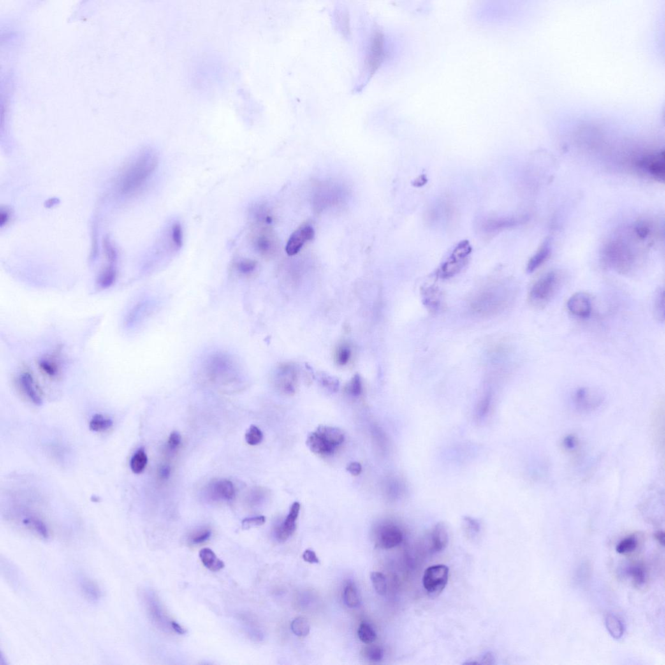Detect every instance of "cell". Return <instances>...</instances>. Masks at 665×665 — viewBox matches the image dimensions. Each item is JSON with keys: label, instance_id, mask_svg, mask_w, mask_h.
<instances>
[{"label": "cell", "instance_id": "obj_33", "mask_svg": "<svg viewBox=\"0 0 665 665\" xmlns=\"http://www.w3.org/2000/svg\"><path fill=\"white\" fill-rule=\"evenodd\" d=\"M629 575L631 576L633 583L636 587H641L645 583L646 572L644 568L641 565H635L630 568Z\"/></svg>", "mask_w": 665, "mask_h": 665}, {"label": "cell", "instance_id": "obj_36", "mask_svg": "<svg viewBox=\"0 0 665 665\" xmlns=\"http://www.w3.org/2000/svg\"><path fill=\"white\" fill-rule=\"evenodd\" d=\"M637 545V539L634 537H626L618 544L616 551L620 554L632 552L636 548Z\"/></svg>", "mask_w": 665, "mask_h": 665}, {"label": "cell", "instance_id": "obj_35", "mask_svg": "<svg viewBox=\"0 0 665 665\" xmlns=\"http://www.w3.org/2000/svg\"><path fill=\"white\" fill-rule=\"evenodd\" d=\"M24 523L25 525L31 528L32 530H33L34 532H36L37 534L44 537V538H47L48 537L47 528H46L45 523L39 519L34 518L25 519Z\"/></svg>", "mask_w": 665, "mask_h": 665}, {"label": "cell", "instance_id": "obj_7", "mask_svg": "<svg viewBox=\"0 0 665 665\" xmlns=\"http://www.w3.org/2000/svg\"><path fill=\"white\" fill-rule=\"evenodd\" d=\"M252 245L258 253L270 257L277 249V242L268 224L254 223L252 231Z\"/></svg>", "mask_w": 665, "mask_h": 665}, {"label": "cell", "instance_id": "obj_16", "mask_svg": "<svg viewBox=\"0 0 665 665\" xmlns=\"http://www.w3.org/2000/svg\"><path fill=\"white\" fill-rule=\"evenodd\" d=\"M19 384L23 392L33 404L37 405L42 404L43 402L33 375L27 372L22 373L20 376Z\"/></svg>", "mask_w": 665, "mask_h": 665}, {"label": "cell", "instance_id": "obj_6", "mask_svg": "<svg viewBox=\"0 0 665 665\" xmlns=\"http://www.w3.org/2000/svg\"><path fill=\"white\" fill-rule=\"evenodd\" d=\"M365 59V73L370 77L381 65L386 55V39L381 30L375 29L370 36Z\"/></svg>", "mask_w": 665, "mask_h": 665}, {"label": "cell", "instance_id": "obj_27", "mask_svg": "<svg viewBox=\"0 0 665 665\" xmlns=\"http://www.w3.org/2000/svg\"><path fill=\"white\" fill-rule=\"evenodd\" d=\"M653 312L658 321H664V289L659 288L655 292L653 300Z\"/></svg>", "mask_w": 665, "mask_h": 665}, {"label": "cell", "instance_id": "obj_52", "mask_svg": "<svg viewBox=\"0 0 665 665\" xmlns=\"http://www.w3.org/2000/svg\"><path fill=\"white\" fill-rule=\"evenodd\" d=\"M655 539L661 546L664 545V534L662 532H658L655 534Z\"/></svg>", "mask_w": 665, "mask_h": 665}, {"label": "cell", "instance_id": "obj_1", "mask_svg": "<svg viewBox=\"0 0 665 665\" xmlns=\"http://www.w3.org/2000/svg\"><path fill=\"white\" fill-rule=\"evenodd\" d=\"M514 289L504 284H493L483 287L474 294L470 301L472 311L479 316H495L504 311L511 304Z\"/></svg>", "mask_w": 665, "mask_h": 665}, {"label": "cell", "instance_id": "obj_4", "mask_svg": "<svg viewBox=\"0 0 665 665\" xmlns=\"http://www.w3.org/2000/svg\"><path fill=\"white\" fill-rule=\"evenodd\" d=\"M237 363L226 354H216L211 357L206 366L207 377L215 383L225 384L233 383L242 376Z\"/></svg>", "mask_w": 665, "mask_h": 665}, {"label": "cell", "instance_id": "obj_13", "mask_svg": "<svg viewBox=\"0 0 665 665\" xmlns=\"http://www.w3.org/2000/svg\"><path fill=\"white\" fill-rule=\"evenodd\" d=\"M404 535L399 528L393 524L384 525L379 530L378 542L380 546L391 549L402 543Z\"/></svg>", "mask_w": 665, "mask_h": 665}, {"label": "cell", "instance_id": "obj_37", "mask_svg": "<svg viewBox=\"0 0 665 665\" xmlns=\"http://www.w3.org/2000/svg\"><path fill=\"white\" fill-rule=\"evenodd\" d=\"M364 656L373 662H379L383 657V651L376 645H370L364 649Z\"/></svg>", "mask_w": 665, "mask_h": 665}, {"label": "cell", "instance_id": "obj_8", "mask_svg": "<svg viewBox=\"0 0 665 665\" xmlns=\"http://www.w3.org/2000/svg\"><path fill=\"white\" fill-rule=\"evenodd\" d=\"M472 252L471 246L469 241H463L454 249L449 257L439 270V276L448 279L460 272L467 263L468 257Z\"/></svg>", "mask_w": 665, "mask_h": 665}, {"label": "cell", "instance_id": "obj_50", "mask_svg": "<svg viewBox=\"0 0 665 665\" xmlns=\"http://www.w3.org/2000/svg\"><path fill=\"white\" fill-rule=\"evenodd\" d=\"M171 625L173 630H174L176 633H178V634L184 635L186 633L185 629L183 628L180 624H178V623L174 622V621H172V622H171Z\"/></svg>", "mask_w": 665, "mask_h": 665}, {"label": "cell", "instance_id": "obj_26", "mask_svg": "<svg viewBox=\"0 0 665 665\" xmlns=\"http://www.w3.org/2000/svg\"><path fill=\"white\" fill-rule=\"evenodd\" d=\"M81 588L84 596L91 601H96L101 597L100 588L91 580H83L81 583Z\"/></svg>", "mask_w": 665, "mask_h": 665}, {"label": "cell", "instance_id": "obj_20", "mask_svg": "<svg viewBox=\"0 0 665 665\" xmlns=\"http://www.w3.org/2000/svg\"><path fill=\"white\" fill-rule=\"evenodd\" d=\"M200 557L203 565L213 572L221 571L225 566L222 561L217 557L216 554L210 548H203L200 551Z\"/></svg>", "mask_w": 665, "mask_h": 665}, {"label": "cell", "instance_id": "obj_15", "mask_svg": "<svg viewBox=\"0 0 665 665\" xmlns=\"http://www.w3.org/2000/svg\"><path fill=\"white\" fill-rule=\"evenodd\" d=\"M640 164L650 175L659 180H664V153H658L655 155L645 157L641 161Z\"/></svg>", "mask_w": 665, "mask_h": 665}, {"label": "cell", "instance_id": "obj_42", "mask_svg": "<svg viewBox=\"0 0 665 665\" xmlns=\"http://www.w3.org/2000/svg\"><path fill=\"white\" fill-rule=\"evenodd\" d=\"M266 522V518L264 516H256V517L247 518L244 519L242 522V528L244 530H249L250 528L261 527Z\"/></svg>", "mask_w": 665, "mask_h": 665}, {"label": "cell", "instance_id": "obj_18", "mask_svg": "<svg viewBox=\"0 0 665 665\" xmlns=\"http://www.w3.org/2000/svg\"><path fill=\"white\" fill-rule=\"evenodd\" d=\"M602 398L597 391L590 388H581L574 395V400L579 406L587 408L598 405Z\"/></svg>", "mask_w": 665, "mask_h": 665}, {"label": "cell", "instance_id": "obj_45", "mask_svg": "<svg viewBox=\"0 0 665 665\" xmlns=\"http://www.w3.org/2000/svg\"><path fill=\"white\" fill-rule=\"evenodd\" d=\"M212 535V532L208 530H203L196 533L192 535L191 539V543L194 544H198L204 543L207 541Z\"/></svg>", "mask_w": 665, "mask_h": 665}, {"label": "cell", "instance_id": "obj_11", "mask_svg": "<svg viewBox=\"0 0 665 665\" xmlns=\"http://www.w3.org/2000/svg\"><path fill=\"white\" fill-rule=\"evenodd\" d=\"M567 308L574 316L581 319L588 318L592 311L591 299L587 293L579 292L569 299Z\"/></svg>", "mask_w": 665, "mask_h": 665}, {"label": "cell", "instance_id": "obj_25", "mask_svg": "<svg viewBox=\"0 0 665 665\" xmlns=\"http://www.w3.org/2000/svg\"><path fill=\"white\" fill-rule=\"evenodd\" d=\"M343 600L345 604L351 608H357L361 603L358 588L354 584L349 583L345 587L343 593Z\"/></svg>", "mask_w": 665, "mask_h": 665}, {"label": "cell", "instance_id": "obj_5", "mask_svg": "<svg viewBox=\"0 0 665 665\" xmlns=\"http://www.w3.org/2000/svg\"><path fill=\"white\" fill-rule=\"evenodd\" d=\"M562 279L555 271L545 273L537 279L530 289L529 302L536 308L546 307L555 297L562 286Z\"/></svg>", "mask_w": 665, "mask_h": 665}, {"label": "cell", "instance_id": "obj_28", "mask_svg": "<svg viewBox=\"0 0 665 665\" xmlns=\"http://www.w3.org/2000/svg\"><path fill=\"white\" fill-rule=\"evenodd\" d=\"M147 453L143 449H139L131 458V469L135 474H141L147 467Z\"/></svg>", "mask_w": 665, "mask_h": 665}, {"label": "cell", "instance_id": "obj_9", "mask_svg": "<svg viewBox=\"0 0 665 665\" xmlns=\"http://www.w3.org/2000/svg\"><path fill=\"white\" fill-rule=\"evenodd\" d=\"M448 578V567L443 565H433L428 568L424 574L423 586L430 596L437 597L443 591Z\"/></svg>", "mask_w": 665, "mask_h": 665}, {"label": "cell", "instance_id": "obj_40", "mask_svg": "<svg viewBox=\"0 0 665 665\" xmlns=\"http://www.w3.org/2000/svg\"><path fill=\"white\" fill-rule=\"evenodd\" d=\"M463 524H464L466 532L470 535L475 536L480 532V523L476 519L466 516L463 519Z\"/></svg>", "mask_w": 665, "mask_h": 665}, {"label": "cell", "instance_id": "obj_14", "mask_svg": "<svg viewBox=\"0 0 665 665\" xmlns=\"http://www.w3.org/2000/svg\"><path fill=\"white\" fill-rule=\"evenodd\" d=\"M300 510V504L298 502H294L292 505L288 516H287L284 522L278 527L276 530L277 539L279 541H286L293 535L296 530V521L297 520Z\"/></svg>", "mask_w": 665, "mask_h": 665}, {"label": "cell", "instance_id": "obj_29", "mask_svg": "<svg viewBox=\"0 0 665 665\" xmlns=\"http://www.w3.org/2000/svg\"><path fill=\"white\" fill-rule=\"evenodd\" d=\"M113 425V421L111 419L106 418L102 414H96L90 421L89 428L93 432H100L109 430L112 427Z\"/></svg>", "mask_w": 665, "mask_h": 665}, {"label": "cell", "instance_id": "obj_44", "mask_svg": "<svg viewBox=\"0 0 665 665\" xmlns=\"http://www.w3.org/2000/svg\"><path fill=\"white\" fill-rule=\"evenodd\" d=\"M491 403V396L490 395H486L484 396L481 400L478 407V416L479 419L483 418L484 416L489 411Z\"/></svg>", "mask_w": 665, "mask_h": 665}, {"label": "cell", "instance_id": "obj_48", "mask_svg": "<svg viewBox=\"0 0 665 665\" xmlns=\"http://www.w3.org/2000/svg\"><path fill=\"white\" fill-rule=\"evenodd\" d=\"M346 470L352 476H359L362 472V466L358 462L351 463L347 466Z\"/></svg>", "mask_w": 665, "mask_h": 665}, {"label": "cell", "instance_id": "obj_30", "mask_svg": "<svg viewBox=\"0 0 665 665\" xmlns=\"http://www.w3.org/2000/svg\"><path fill=\"white\" fill-rule=\"evenodd\" d=\"M358 634L359 639L363 643L370 645L376 639V633L373 627L368 623L363 622L359 625Z\"/></svg>", "mask_w": 665, "mask_h": 665}, {"label": "cell", "instance_id": "obj_12", "mask_svg": "<svg viewBox=\"0 0 665 665\" xmlns=\"http://www.w3.org/2000/svg\"><path fill=\"white\" fill-rule=\"evenodd\" d=\"M527 221L526 217L495 218L484 222L482 228L485 233H497L519 226Z\"/></svg>", "mask_w": 665, "mask_h": 665}, {"label": "cell", "instance_id": "obj_47", "mask_svg": "<svg viewBox=\"0 0 665 665\" xmlns=\"http://www.w3.org/2000/svg\"><path fill=\"white\" fill-rule=\"evenodd\" d=\"M303 559L305 562L309 563L310 564L319 563V558L317 557L316 553H315L314 551L309 550V549H307V550H305L304 553H303Z\"/></svg>", "mask_w": 665, "mask_h": 665}, {"label": "cell", "instance_id": "obj_24", "mask_svg": "<svg viewBox=\"0 0 665 665\" xmlns=\"http://www.w3.org/2000/svg\"><path fill=\"white\" fill-rule=\"evenodd\" d=\"M168 242L173 250H178L184 244V231L178 222L171 225L168 233Z\"/></svg>", "mask_w": 665, "mask_h": 665}, {"label": "cell", "instance_id": "obj_21", "mask_svg": "<svg viewBox=\"0 0 665 665\" xmlns=\"http://www.w3.org/2000/svg\"><path fill=\"white\" fill-rule=\"evenodd\" d=\"M423 302L426 307L432 311H435L440 307L441 302V292L437 287L431 286L423 291Z\"/></svg>", "mask_w": 665, "mask_h": 665}, {"label": "cell", "instance_id": "obj_46", "mask_svg": "<svg viewBox=\"0 0 665 665\" xmlns=\"http://www.w3.org/2000/svg\"><path fill=\"white\" fill-rule=\"evenodd\" d=\"M181 435L178 432L171 433L168 439V446L171 449H175L181 443Z\"/></svg>", "mask_w": 665, "mask_h": 665}, {"label": "cell", "instance_id": "obj_17", "mask_svg": "<svg viewBox=\"0 0 665 665\" xmlns=\"http://www.w3.org/2000/svg\"><path fill=\"white\" fill-rule=\"evenodd\" d=\"M449 535L448 529L444 523L439 522L433 527L431 534L432 550L433 551H441L448 545Z\"/></svg>", "mask_w": 665, "mask_h": 665}, {"label": "cell", "instance_id": "obj_39", "mask_svg": "<svg viewBox=\"0 0 665 665\" xmlns=\"http://www.w3.org/2000/svg\"><path fill=\"white\" fill-rule=\"evenodd\" d=\"M237 268L238 270L242 274L246 275H251L256 270L257 263L256 261L252 260V259H241V260L238 261Z\"/></svg>", "mask_w": 665, "mask_h": 665}, {"label": "cell", "instance_id": "obj_49", "mask_svg": "<svg viewBox=\"0 0 665 665\" xmlns=\"http://www.w3.org/2000/svg\"><path fill=\"white\" fill-rule=\"evenodd\" d=\"M170 469L168 466H164V467H162L161 470H160V476H161L162 479H165L168 478V477L170 476Z\"/></svg>", "mask_w": 665, "mask_h": 665}, {"label": "cell", "instance_id": "obj_43", "mask_svg": "<svg viewBox=\"0 0 665 665\" xmlns=\"http://www.w3.org/2000/svg\"><path fill=\"white\" fill-rule=\"evenodd\" d=\"M347 391H348V392L351 395L354 396H358L362 393V382H361V379L359 375H356V376L352 379L351 383L348 384Z\"/></svg>", "mask_w": 665, "mask_h": 665}, {"label": "cell", "instance_id": "obj_10", "mask_svg": "<svg viewBox=\"0 0 665 665\" xmlns=\"http://www.w3.org/2000/svg\"><path fill=\"white\" fill-rule=\"evenodd\" d=\"M314 237L313 228L309 224L303 225L292 234L286 245V252L289 256L297 254L303 245Z\"/></svg>", "mask_w": 665, "mask_h": 665}, {"label": "cell", "instance_id": "obj_19", "mask_svg": "<svg viewBox=\"0 0 665 665\" xmlns=\"http://www.w3.org/2000/svg\"><path fill=\"white\" fill-rule=\"evenodd\" d=\"M550 254V242L548 240L542 244L536 254L530 259L527 265V272L529 273L534 272L540 266L543 265L544 262L548 258Z\"/></svg>", "mask_w": 665, "mask_h": 665}, {"label": "cell", "instance_id": "obj_2", "mask_svg": "<svg viewBox=\"0 0 665 665\" xmlns=\"http://www.w3.org/2000/svg\"><path fill=\"white\" fill-rule=\"evenodd\" d=\"M158 165V157L152 150L141 153L120 176L119 187L124 194L138 191L154 173Z\"/></svg>", "mask_w": 665, "mask_h": 665}, {"label": "cell", "instance_id": "obj_38", "mask_svg": "<svg viewBox=\"0 0 665 665\" xmlns=\"http://www.w3.org/2000/svg\"><path fill=\"white\" fill-rule=\"evenodd\" d=\"M263 433L256 426H251L249 430L246 433L245 439L248 444L252 446L261 443L263 440Z\"/></svg>", "mask_w": 665, "mask_h": 665}, {"label": "cell", "instance_id": "obj_31", "mask_svg": "<svg viewBox=\"0 0 665 665\" xmlns=\"http://www.w3.org/2000/svg\"><path fill=\"white\" fill-rule=\"evenodd\" d=\"M291 629L296 636L306 637L310 632L309 621L303 617L296 618L291 623Z\"/></svg>", "mask_w": 665, "mask_h": 665}, {"label": "cell", "instance_id": "obj_23", "mask_svg": "<svg viewBox=\"0 0 665 665\" xmlns=\"http://www.w3.org/2000/svg\"><path fill=\"white\" fill-rule=\"evenodd\" d=\"M606 625L609 634L613 638L620 639L624 634V626L617 616L609 614L606 618Z\"/></svg>", "mask_w": 665, "mask_h": 665}, {"label": "cell", "instance_id": "obj_22", "mask_svg": "<svg viewBox=\"0 0 665 665\" xmlns=\"http://www.w3.org/2000/svg\"><path fill=\"white\" fill-rule=\"evenodd\" d=\"M213 494L217 498L224 500H232L235 497V488L230 481L223 479L218 481L213 487Z\"/></svg>", "mask_w": 665, "mask_h": 665}, {"label": "cell", "instance_id": "obj_34", "mask_svg": "<svg viewBox=\"0 0 665 665\" xmlns=\"http://www.w3.org/2000/svg\"><path fill=\"white\" fill-rule=\"evenodd\" d=\"M40 368L48 376L55 378L59 375L60 369L56 361L51 359H43L40 363Z\"/></svg>", "mask_w": 665, "mask_h": 665}, {"label": "cell", "instance_id": "obj_32", "mask_svg": "<svg viewBox=\"0 0 665 665\" xmlns=\"http://www.w3.org/2000/svg\"><path fill=\"white\" fill-rule=\"evenodd\" d=\"M371 581L375 591L379 595H384L386 594L387 589H388V584L386 576L381 572H374L370 576Z\"/></svg>", "mask_w": 665, "mask_h": 665}, {"label": "cell", "instance_id": "obj_41", "mask_svg": "<svg viewBox=\"0 0 665 665\" xmlns=\"http://www.w3.org/2000/svg\"><path fill=\"white\" fill-rule=\"evenodd\" d=\"M351 357V349L347 346H342L338 348L337 353H336L335 359L338 365L343 366L346 365L349 362Z\"/></svg>", "mask_w": 665, "mask_h": 665}, {"label": "cell", "instance_id": "obj_51", "mask_svg": "<svg viewBox=\"0 0 665 665\" xmlns=\"http://www.w3.org/2000/svg\"><path fill=\"white\" fill-rule=\"evenodd\" d=\"M637 232L638 233L639 236H640L641 237L645 238L648 234V229L647 227L645 226H639Z\"/></svg>", "mask_w": 665, "mask_h": 665}, {"label": "cell", "instance_id": "obj_3", "mask_svg": "<svg viewBox=\"0 0 665 665\" xmlns=\"http://www.w3.org/2000/svg\"><path fill=\"white\" fill-rule=\"evenodd\" d=\"M345 439L344 432L332 426H319L308 435L307 445L317 455L330 456L341 446Z\"/></svg>", "mask_w": 665, "mask_h": 665}]
</instances>
